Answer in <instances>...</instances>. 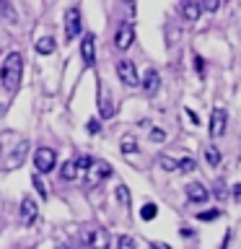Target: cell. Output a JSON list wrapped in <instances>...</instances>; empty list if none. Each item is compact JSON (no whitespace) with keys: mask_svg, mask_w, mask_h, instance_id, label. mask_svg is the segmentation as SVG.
Returning a JSON list of instances; mask_svg holds the SVG:
<instances>
[{"mask_svg":"<svg viewBox=\"0 0 241 249\" xmlns=\"http://www.w3.org/2000/svg\"><path fill=\"white\" fill-rule=\"evenodd\" d=\"M194 68H197V73H205V60H202L200 54L194 57Z\"/></svg>","mask_w":241,"mask_h":249,"instance_id":"4dcf8cb0","label":"cell"},{"mask_svg":"<svg viewBox=\"0 0 241 249\" xmlns=\"http://www.w3.org/2000/svg\"><path fill=\"white\" fill-rule=\"evenodd\" d=\"M176 169H179V171H184V174H189V171H194V169H197V163H194V159H192V156H187V159H182V161L176 163Z\"/></svg>","mask_w":241,"mask_h":249,"instance_id":"ffe728a7","label":"cell"},{"mask_svg":"<svg viewBox=\"0 0 241 249\" xmlns=\"http://www.w3.org/2000/svg\"><path fill=\"white\" fill-rule=\"evenodd\" d=\"M151 140L153 143H161V140H166V132H163L161 127H153L151 130Z\"/></svg>","mask_w":241,"mask_h":249,"instance_id":"83f0119b","label":"cell"},{"mask_svg":"<svg viewBox=\"0 0 241 249\" xmlns=\"http://www.w3.org/2000/svg\"><path fill=\"white\" fill-rule=\"evenodd\" d=\"M225 124H228V114H225L223 107H215L213 114H210V135L213 138H221L225 132Z\"/></svg>","mask_w":241,"mask_h":249,"instance_id":"5b68a950","label":"cell"},{"mask_svg":"<svg viewBox=\"0 0 241 249\" xmlns=\"http://www.w3.org/2000/svg\"><path fill=\"white\" fill-rule=\"evenodd\" d=\"M117 200H120V205H122V208H127V205H130V190H127L124 184L117 187Z\"/></svg>","mask_w":241,"mask_h":249,"instance_id":"44dd1931","label":"cell"},{"mask_svg":"<svg viewBox=\"0 0 241 249\" xmlns=\"http://www.w3.org/2000/svg\"><path fill=\"white\" fill-rule=\"evenodd\" d=\"M0 21H5L8 26L18 23V11L11 5V0H0Z\"/></svg>","mask_w":241,"mask_h":249,"instance_id":"30bf717a","label":"cell"},{"mask_svg":"<svg viewBox=\"0 0 241 249\" xmlns=\"http://www.w3.org/2000/svg\"><path fill=\"white\" fill-rule=\"evenodd\" d=\"M54 47H57V44H54L52 36H42V39L36 42V52H39V54H52Z\"/></svg>","mask_w":241,"mask_h":249,"instance_id":"2e32d148","label":"cell"},{"mask_svg":"<svg viewBox=\"0 0 241 249\" xmlns=\"http://www.w3.org/2000/svg\"><path fill=\"white\" fill-rule=\"evenodd\" d=\"M200 11H202V8H200L197 0H184V3H182V13H184V21L187 23L197 21L200 18Z\"/></svg>","mask_w":241,"mask_h":249,"instance_id":"7c38bea8","label":"cell"},{"mask_svg":"<svg viewBox=\"0 0 241 249\" xmlns=\"http://www.w3.org/2000/svg\"><path fill=\"white\" fill-rule=\"evenodd\" d=\"M21 73H23V57H21V52H11L3 60V65H0V81H3L5 91H11V93L18 91Z\"/></svg>","mask_w":241,"mask_h":249,"instance_id":"6da1fadb","label":"cell"},{"mask_svg":"<svg viewBox=\"0 0 241 249\" xmlns=\"http://www.w3.org/2000/svg\"><path fill=\"white\" fill-rule=\"evenodd\" d=\"M39 215V208H36V200L34 197H23L21 200V223L23 226H31Z\"/></svg>","mask_w":241,"mask_h":249,"instance_id":"9c48e42d","label":"cell"},{"mask_svg":"<svg viewBox=\"0 0 241 249\" xmlns=\"http://www.w3.org/2000/svg\"><path fill=\"white\" fill-rule=\"evenodd\" d=\"M218 215H221V210H202V213H197L200 221H215Z\"/></svg>","mask_w":241,"mask_h":249,"instance_id":"484cf974","label":"cell"},{"mask_svg":"<svg viewBox=\"0 0 241 249\" xmlns=\"http://www.w3.org/2000/svg\"><path fill=\"white\" fill-rule=\"evenodd\" d=\"M31 184H34V190L42 195V200H44V197H47V187H44V182H42V177H39V171L31 177Z\"/></svg>","mask_w":241,"mask_h":249,"instance_id":"7402d4cb","label":"cell"},{"mask_svg":"<svg viewBox=\"0 0 241 249\" xmlns=\"http://www.w3.org/2000/svg\"><path fill=\"white\" fill-rule=\"evenodd\" d=\"M158 163H161V169H163V171H174V169H176V161H174V159H169V156H163Z\"/></svg>","mask_w":241,"mask_h":249,"instance_id":"4316f807","label":"cell"},{"mask_svg":"<svg viewBox=\"0 0 241 249\" xmlns=\"http://www.w3.org/2000/svg\"><path fill=\"white\" fill-rule=\"evenodd\" d=\"M91 163H93L91 156H78V159H75V166H78V171H86V169L91 166Z\"/></svg>","mask_w":241,"mask_h":249,"instance_id":"d4e9b609","label":"cell"},{"mask_svg":"<svg viewBox=\"0 0 241 249\" xmlns=\"http://www.w3.org/2000/svg\"><path fill=\"white\" fill-rule=\"evenodd\" d=\"M81 57H83V65L86 68H93V62H96V39H93V34H83Z\"/></svg>","mask_w":241,"mask_h":249,"instance_id":"ba28073f","label":"cell"},{"mask_svg":"<svg viewBox=\"0 0 241 249\" xmlns=\"http://www.w3.org/2000/svg\"><path fill=\"white\" fill-rule=\"evenodd\" d=\"M54 163H57V153H54L52 148H39L34 153V166H36V171H42V174L52 171Z\"/></svg>","mask_w":241,"mask_h":249,"instance_id":"277c9868","label":"cell"},{"mask_svg":"<svg viewBox=\"0 0 241 249\" xmlns=\"http://www.w3.org/2000/svg\"><path fill=\"white\" fill-rule=\"evenodd\" d=\"M26 151H29V143H26V140L16 145L13 156H11V159H8V169H16V166H18V163H23V156H26Z\"/></svg>","mask_w":241,"mask_h":249,"instance_id":"5bb4252c","label":"cell"},{"mask_svg":"<svg viewBox=\"0 0 241 249\" xmlns=\"http://www.w3.org/2000/svg\"><path fill=\"white\" fill-rule=\"evenodd\" d=\"M132 42H135V29H132V23H122L114 34V47L117 50H130Z\"/></svg>","mask_w":241,"mask_h":249,"instance_id":"8992f818","label":"cell"},{"mask_svg":"<svg viewBox=\"0 0 241 249\" xmlns=\"http://www.w3.org/2000/svg\"><path fill=\"white\" fill-rule=\"evenodd\" d=\"M140 86L145 89V93H155V91H158V89H161V75H158V70H148Z\"/></svg>","mask_w":241,"mask_h":249,"instance_id":"4fadbf2b","label":"cell"},{"mask_svg":"<svg viewBox=\"0 0 241 249\" xmlns=\"http://www.w3.org/2000/svg\"><path fill=\"white\" fill-rule=\"evenodd\" d=\"M233 200H236V202H241V184H236V187H233Z\"/></svg>","mask_w":241,"mask_h":249,"instance_id":"1f68e13d","label":"cell"},{"mask_svg":"<svg viewBox=\"0 0 241 249\" xmlns=\"http://www.w3.org/2000/svg\"><path fill=\"white\" fill-rule=\"evenodd\" d=\"M218 5H221V0H200V8H202V11H207V13H215Z\"/></svg>","mask_w":241,"mask_h":249,"instance_id":"cb8c5ba5","label":"cell"},{"mask_svg":"<svg viewBox=\"0 0 241 249\" xmlns=\"http://www.w3.org/2000/svg\"><path fill=\"white\" fill-rule=\"evenodd\" d=\"M99 112H101V117H104V120H109V117L114 114V107H112V101H109L106 93L99 99Z\"/></svg>","mask_w":241,"mask_h":249,"instance_id":"e0dca14e","label":"cell"},{"mask_svg":"<svg viewBox=\"0 0 241 249\" xmlns=\"http://www.w3.org/2000/svg\"><path fill=\"white\" fill-rule=\"evenodd\" d=\"M155 213H158V208H155L153 202H145V205L140 208V218H143V221H153Z\"/></svg>","mask_w":241,"mask_h":249,"instance_id":"d6986e66","label":"cell"},{"mask_svg":"<svg viewBox=\"0 0 241 249\" xmlns=\"http://www.w3.org/2000/svg\"><path fill=\"white\" fill-rule=\"evenodd\" d=\"M117 247H135V239H130V236H120V239H117Z\"/></svg>","mask_w":241,"mask_h":249,"instance_id":"f1b7e54d","label":"cell"},{"mask_svg":"<svg viewBox=\"0 0 241 249\" xmlns=\"http://www.w3.org/2000/svg\"><path fill=\"white\" fill-rule=\"evenodd\" d=\"M75 177H78L75 161H65V163H62V171H60V179H65V182H73Z\"/></svg>","mask_w":241,"mask_h":249,"instance_id":"9a60e30c","label":"cell"},{"mask_svg":"<svg viewBox=\"0 0 241 249\" xmlns=\"http://www.w3.org/2000/svg\"><path fill=\"white\" fill-rule=\"evenodd\" d=\"M205 161H207V166H218V163H221V151H218L215 145H207L205 148Z\"/></svg>","mask_w":241,"mask_h":249,"instance_id":"ac0fdd59","label":"cell"},{"mask_svg":"<svg viewBox=\"0 0 241 249\" xmlns=\"http://www.w3.org/2000/svg\"><path fill=\"white\" fill-rule=\"evenodd\" d=\"M117 75H120V81L124 86H130V89L140 86L138 68H135V62H132V60H120V62H117Z\"/></svg>","mask_w":241,"mask_h":249,"instance_id":"3957f363","label":"cell"},{"mask_svg":"<svg viewBox=\"0 0 241 249\" xmlns=\"http://www.w3.org/2000/svg\"><path fill=\"white\" fill-rule=\"evenodd\" d=\"M124 3H127V5L132 8V5H135V0H124Z\"/></svg>","mask_w":241,"mask_h":249,"instance_id":"d6a6232c","label":"cell"},{"mask_svg":"<svg viewBox=\"0 0 241 249\" xmlns=\"http://www.w3.org/2000/svg\"><path fill=\"white\" fill-rule=\"evenodd\" d=\"M99 130H101V124H99V120H88V132H91V135H96Z\"/></svg>","mask_w":241,"mask_h":249,"instance_id":"f546056e","label":"cell"},{"mask_svg":"<svg viewBox=\"0 0 241 249\" xmlns=\"http://www.w3.org/2000/svg\"><path fill=\"white\" fill-rule=\"evenodd\" d=\"M83 174H86V187H91V190H93V187H99L104 179L112 177V166H109L106 161H93Z\"/></svg>","mask_w":241,"mask_h":249,"instance_id":"7a4b0ae2","label":"cell"},{"mask_svg":"<svg viewBox=\"0 0 241 249\" xmlns=\"http://www.w3.org/2000/svg\"><path fill=\"white\" fill-rule=\"evenodd\" d=\"M207 197H210L207 187H202L200 182H192V184H187V200H192V202H205Z\"/></svg>","mask_w":241,"mask_h":249,"instance_id":"8fae6325","label":"cell"},{"mask_svg":"<svg viewBox=\"0 0 241 249\" xmlns=\"http://www.w3.org/2000/svg\"><path fill=\"white\" fill-rule=\"evenodd\" d=\"M81 34V11L78 8H68L65 13V39H75Z\"/></svg>","mask_w":241,"mask_h":249,"instance_id":"52a82bcc","label":"cell"},{"mask_svg":"<svg viewBox=\"0 0 241 249\" xmlns=\"http://www.w3.org/2000/svg\"><path fill=\"white\" fill-rule=\"evenodd\" d=\"M122 153H138V143L132 138H122Z\"/></svg>","mask_w":241,"mask_h":249,"instance_id":"603a6c76","label":"cell"}]
</instances>
